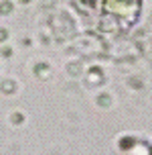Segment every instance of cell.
Masks as SVG:
<instances>
[{"label": "cell", "mask_w": 152, "mask_h": 155, "mask_svg": "<svg viewBox=\"0 0 152 155\" xmlns=\"http://www.w3.org/2000/svg\"><path fill=\"white\" fill-rule=\"evenodd\" d=\"M16 2H20V4H30L33 0H16Z\"/></svg>", "instance_id": "cell-9"}, {"label": "cell", "mask_w": 152, "mask_h": 155, "mask_svg": "<svg viewBox=\"0 0 152 155\" xmlns=\"http://www.w3.org/2000/svg\"><path fill=\"white\" fill-rule=\"evenodd\" d=\"M12 10H14V2L12 0H0V15L2 16L12 15Z\"/></svg>", "instance_id": "cell-4"}, {"label": "cell", "mask_w": 152, "mask_h": 155, "mask_svg": "<svg viewBox=\"0 0 152 155\" xmlns=\"http://www.w3.org/2000/svg\"><path fill=\"white\" fill-rule=\"evenodd\" d=\"M24 120H26V118H24V114L20 110H14V112L10 114V124H12V127H23Z\"/></svg>", "instance_id": "cell-5"}, {"label": "cell", "mask_w": 152, "mask_h": 155, "mask_svg": "<svg viewBox=\"0 0 152 155\" xmlns=\"http://www.w3.org/2000/svg\"><path fill=\"white\" fill-rule=\"evenodd\" d=\"M112 96H110V94L107 92H101V94H98V98H95V104H98L99 108H110V106H112Z\"/></svg>", "instance_id": "cell-3"}, {"label": "cell", "mask_w": 152, "mask_h": 155, "mask_svg": "<svg viewBox=\"0 0 152 155\" xmlns=\"http://www.w3.org/2000/svg\"><path fill=\"white\" fill-rule=\"evenodd\" d=\"M0 55L4 57V59H8V57H12V47H8V45H0Z\"/></svg>", "instance_id": "cell-6"}, {"label": "cell", "mask_w": 152, "mask_h": 155, "mask_svg": "<svg viewBox=\"0 0 152 155\" xmlns=\"http://www.w3.org/2000/svg\"><path fill=\"white\" fill-rule=\"evenodd\" d=\"M134 145H136V137H132V135H124V137H120V141H118V149H120L122 153L134 149Z\"/></svg>", "instance_id": "cell-1"}, {"label": "cell", "mask_w": 152, "mask_h": 155, "mask_svg": "<svg viewBox=\"0 0 152 155\" xmlns=\"http://www.w3.org/2000/svg\"><path fill=\"white\" fill-rule=\"evenodd\" d=\"M6 41H8V31L4 29V27H0V45L6 43Z\"/></svg>", "instance_id": "cell-8"}, {"label": "cell", "mask_w": 152, "mask_h": 155, "mask_svg": "<svg viewBox=\"0 0 152 155\" xmlns=\"http://www.w3.org/2000/svg\"><path fill=\"white\" fill-rule=\"evenodd\" d=\"M49 70H51V68H49V63H39L37 68H35V74H37L39 78H43V74L49 71Z\"/></svg>", "instance_id": "cell-7"}, {"label": "cell", "mask_w": 152, "mask_h": 155, "mask_svg": "<svg viewBox=\"0 0 152 155\" xmlns=\"http://www.w3.org/2000/svg\"><path fill=\"white\" fill-rule=\"evenodd\" d=\"M16 88H18V86H16L14 80H2V82H0V92L6 94V96L14 94V92H16Z\"/></svg>", "instance_id": "cell-2"}]
</instances>
